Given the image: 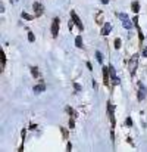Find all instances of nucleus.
<instances>
[{
    "label": "nucleus",
    "instance_id": "obj_1",
    "mask_svg": "<svg viewBox=\"0 0 147 152\" xmlns=\"http://www.w3.org/2000/svg\"><path fill=\"white\" fill-rule=\"evenodd\" d=\"M109 74H110V78H112V84H113V86H118V84H119V78L116 77L115 68L112 65H109Z\"/></svg>",
    "mask_w": 147,
    "mask_h": 152
},
{
    "label": "nucleus",
    "instance_id": "obj_2",
    "mask_svg": "<svg viewBox=\"0 0 147 152\" xmlns=\"http://www.w3.org/2000/svg\"><path fill=\"white\" fill-rule=\"evenodd\" d=\"M59 24H60V19L59 18H55L53 19V24H51V36L56 37L57 33H59Z\"/></svg>",
    "mask_w": 147,
    "mask_h": 152
},
{
    "label": "nucleus",
    "instance_id": "obj_3",
    "mask_svg": "<svg viewBox=\"0 0 147 152\" xmlns=\"http://www.w3.org/2000/svg\"><path fill=\"white\" fill-rule=\"evenodd\" d=\"M119 16H121V18H122V24H124V27H125L127 30H129V28L132 27V24L128 21V16H127L125 13H119Z\"/></svg>",
    "mask_w": 147,
    "mask_h": 152
},
{
    "label": "nucleus",
    "instance_id": "obj_4",
    "mask_svg": "<svg viewBox=\"0 0 147 152\" xmlns=\"http://www.w3.org/2000/svg\"><path fill=\"white\" fill-rule=\"evenodd\" d=\"M71 16H72V21H74V22H75L76 25H78V28H80V30L82 31V30H84V27H82V24H81V21H80V18H78V16H76V15H75V12H74V11L71 12Z\"/></svg>",
    "mask_w": 147,
    "mask_h": 152
},
{
    "label": "nucleus",
    "instance_id": "obj_5",
    "mask_svg": "<svg viewBox=\"0 0 147 152\" xmlns=\"http://www.w3.org/2000/svg\"><path fill=\"white\" fill-rule=\"evenodd\" d=\"M137 68V55L132 56L131 62H129V71H131V75H134V70Z\"/></svg>",
    "mask_w": 147,
    "mask_h": 152
},
{
    "label": "nucleus",
    "instance_id": "obj_6",
    "mask_svg": "<svg viewBox=\"0 0 147 152\" xmlns=\"http://www.w3.org/2000/svg\"><path fill=\"white\" fill-rule=\"evenodd\" d=\"M110 30H112V24L106 22L105 25H103V30H101V34H103V36H107L109 33H110Z\"/></svg>",
    "mask_w": 147,
    "mask_h": 152
},
{
    "label": "nucleus",
    "instance_id": "obj_7",
    "mask_svg": "<svg viewBox=\"0 0 147 152\" xmlns=\"http://www.w3.org/2000/svg\"><path fill=\"white\" fill-rule=\"evenodd\" d=\"M138 86H140V90H138V100L141 102V100L144 99V95H146V89L143 87V84H141V83L138 84Z\"/></svg>",
    "mask_w": 147,
    "mask_h": 152
},
{
    "label": "nucleus",
    "instance_id": "obj_8",
    "mask_svg": "<svg viewBox=\"0 0 147 152\" xmlns=\"http://www.w3.org/2000/svg\"><path fill=\"white\" fill-rule=\"evenodd\" d=\"M34 9H35V15L37 16H40L43 13V6L40 3H34Z\"/></svg>",
    "mask_w": 147,
    "mask_h": 152
},
{
    "label": "nucleus",
    "instance_id": "obj_9",
    "mask_svg": "<svg viewBox=\"0 0 147 152\" xmlns=\"http://www.w3.org/2000/svg\"><path fill=\"white\" fill-rule=\"evenodd\" d=\"M44 89H46V86L44 84H38V86H35L34 87V92L38 95V93H41V92H44Z\"/></svg>",
    "mask_w": 147,
    "mask_h": 152
},
{
    "label": "nucleus",
    "instance_id": "obj_10",
    "mask_svg": "<svg viewBox=\"0 0 147 152\" xmlns=\"http://www.w3.org/2000/svg\"><path fill=\"white\" fill-rule=\"evenodd\" d=\"M131 9H132V12H134V13H137L138 11H140V5H138V2H132Z\"/></svg>",
    "mask_w": 147,
    "mask_h": 152
},
{
    "label": "nucleus",
    "instance_id": "obj_11",
    "mask_svg": "<svg viewBox=\"0 0 147 152\" xmlns=\"http://www.w3.org/2000/svg\"><path fill=\"white\" fill-rule=\"evenodd\" d=\"M75 46L76 47H82V38H81V36H76L75 37Z\"/></svg>",
    "mask_w": 147,
    "mask_h": 152
},
{
    "label": "nucleus",
    "instance_id": "obj_12",
    "mask_svg": "<svg viewBox=\"0 0 147 152\" xmlns=\"http://www.w3.org/2000/svg\"><path fill=\"white\" fill-rule=\"evenodd\" d=\"M31 72L34 75V78H38L40 75H38V70H37V66H31Z\"/></svg>",
    "mask_w": 147,
    "mask_h": 152
},
{
    "label": "nucleus",
    "instance_id": "obj_13",
    "mask_svg": "<svg viewBox=\"0 0 147 152\" xmlns=\"http://www.w3.org/2000/svg\"><path fill=\"white\" fill-rule=\"evenodd\" d=\"M22 18L27 19V21H31V19H32V15H28L27 12H22Z\"/></svg>",
    "mask_w": 147,
    "mask_h": 152
},
{
    "label": "nucleus",
    "instance_id": "obj_14",
    "mask_svg": "<svg viewBox=\"0 0 147 152\" xmlns=\"http://www.w3.org/2000/svg\"><path fill=\"white\" fill-rule=\"evenodd\" d=\"M103 77H105V83L107 84V81H109V77H107V68H103Z\"/></svg>",
    "mask_w": 147,
    "mask_h": 152
},
{
    "label": "nucleus",
    "instance_id": "obj_15",
    "mask_svg": "<svg viewBox=\"0 0 147 152\" xmlns=\"http://www.w3.org/2000/svg\"><path fill=\"white\" fill-rule=\"evenodd\" d=\"M0 58H2V65L5 66V64H6V58H5V52H3V50L0 52Z\"/></svg>",
    "mask_w": 147,
    "mask_h": 152
},
{
    "label": "nucleus",
    "instance_id": "obj_16",
    "mask_svg": "<svg viewBox=\"0 0 147 152\" xmlns=\"http://www.w3.org/2000/svg\"><path fill=\"white\" fill-rule=\"evenodd\" d=\"M96 58H97V61H99L100 64L103 62V56H101V53H100V52H97V53H96Z\"/></svg>",
    "mask_w": 147,
    "mask_h": 152
},
{
    "label": "nucleus",
    "instance_id": "obj_17",
    "mask_svg": "<svg viewBox=\"0 0 147 152\" xmlns=\"http://www.w3.org/2000/svg\"><path fill=\"white\" fill-rule=\"evenodd\" d=\"M28 40H30V41H34V40H35V37H34V34H32L31 31L28 33Z\"/></svg>",
    "mask_w": 147,
    "mask_h": 152
},
{
    "label": "nucleus",
    "instance_id": "obj_18",
    "mask_svg": "<svg viewBox=\"0 0 147 152\" xmlns=\"http://www.w3.org/2000/svg\"><path fill=\"white\" fill-rule=\"evenodd\" d=\"M115 47H116V49L121 47V38H116V40H115Z\"/></svg>",
    "mask_w": 147,
    "mask_h": 152
},
{
    "label": "nucleus",
    "instance_id": "obj_19",
    "mask_svg": "<svg viewBox=\"0 0 147 152\" xmlns=\"http://www.w3.org/2000/svg\"><path fill=\"white\" fill-rule=\"evenodd\" d=\"M69 127H71V129L75 127V121H74V118H71V120H69Z\"/></svg>",
    "mask_w": 147,
    "mask_h": 152
},
{
    "label": "nucleus",
    "instance_id": "obj_20",
    "mask_svg": "<svg viewBox=\"0 0 147 152\" xmlns=\"http://www.w3.org/2000/svg\"><path fill=\"white\" fill-rule=\"evenodd\" d=\"M127 125H128V127H131V125H132V120H131V118H127Z\"/></svg>",
    "mask_w": 147,
    "mask_h": 152
},
{
    "label": "nucleus",
    "instance_id": "obj_21",
    "mask_svg": "<svg viewBox=\"0 0 147 152\" xmlns=\"http://www.w3.org/2000/svg\"><path fill=\"white\" fill-rule=\"evenodd\" d=\"M74 87H75V90H81V86H80V84H76V83L74 84Z\"/></svg>",
    "mask_w": 147,
    "mask_h": 152
},
{
    "label": "nucleus",
    "instance_id": "obj_22",
    "mask_svg": "<svg viewBox=\"0 0 147 152\" xmlns=\"http://www.w3.org/2000/svg\"><path fill=\"white\" fill-rule=\"evenodd\" d=\"M66 151H72V145H71V143H68V145H66Z\"/></svg>",
    "mask_w": 147,
    "mask_h": 152
},
{
    "label": "nucleus",
    "instance_id": "obj_23",
    "mask_svg": "<svg viewBox=\"0 0 147 152\" xmlns=\"http://www.w3.org/2000/svg\"><path fill=\"white\" fill-rule=\"evenodd\" d=\"M132 22H134V25H138V18H137V16L132 19Z\"/></svg>",
    "mask_w": 147,
    "mask_h": 152
},
{
    "label": "nucleus",
    "instance_id": "obj_24",
    "mask_svg": "<svg viewBox=\"0 0 147 152\" xmlns=\"http://www.w3.org/2000/svg\"><path fill=\"white\" fill-rule=\"evenodd\" d=\"M87 68H88V70H90V71H91V70H93V66H91V64H90V62H87Z\"/></svg>",
    "mask_w": 147,
    "mask_h": 152
},
{
    "label": "nucleus",
    "instance_id": "obj_25",
    "mask_svg": "<svg viewBox=\"0 0 147 152\" xmlns=\"http://www.w3.org/2000/svg\"><path fill=\"white\" fill-rule=\"evenodd\" d=\"M143 56H146V58H147V47L143 50Z\"/></svg>",
    "mask_w": 147,
    "mask_h": 152
},
{
    "label": "nucleus",
    "instance_id": "obj_26",
    "mask_svg": "<svg viewBox=\"0 0 147 152\" xmlns=\"http://www.w3.org/2000/svg\"><path fill=\"white\" fill-rule=\"evenodd\" d=\"M107 2H109V0H101V3H103V5H106Z\"/></svg>",
    "mask_w": 147,
    "mask_h": 152
}]
</instances>
